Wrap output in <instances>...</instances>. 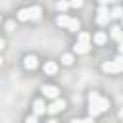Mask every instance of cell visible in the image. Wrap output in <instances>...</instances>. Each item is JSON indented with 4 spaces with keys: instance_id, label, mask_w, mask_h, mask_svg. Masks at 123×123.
Instances as JSON below:
<instances>
[{
    "instance_id": "obj_12",
    "label": "cell",
    "mask_w": 123,
    "mask_h": 123,
    "mask_svg": "<svg viewBox=\"0 0 123 123\" xmlns=\"http://www.w3.org/2000/svg\"><path fill=\"white\" fill-rule=\"evenodd\" d=\"M88 48H90V46H88V44H83V42H77V44L73 46V50H75L77 54H86Z\"/></svg>"
},
{
    "instance_id": "obj_7",
    "label": "cell",
    "mask_w": 123,
    "mask_h": 123,
    "mask_svg": "<svg viewBox=\"0 0 123 123\" xmlns=\"http://www.w3.org/2000/svg\"><path fill=\"white\" fill-rule=\"evenodd\" d=\"M23 65H25V69H37V65H38V60H37L35 56H25V60H23Z\"/></svg>"
},
{
    "instance_id": "obj_14",
    "label": "cell",
    "mask_w": 123,
    "mask_h": 123,
    "mask_svg": "<svg viewBox=\"0 0 123 123\" xmlns=\"http://www.w3.org/2000/svg\"><path fill=\"white\" fill-rule=\"evenodd\" d=\"M31 19H33V21H38V19H40V8H38V6H33V8H31Z\"/></svg>"
},
{
    "instance_id": "obj_26",
    "label": "cell",
    "mask_w": 123,
    "mask_h": 123,
    "mask_svg": "<svg viewBox=\"0 0 123 123\" xmlns=\"http://www.w3.org/2000/svg\"><path fill=\"white\" fill-rule=\"evenodd\" d=\"M71 123H83V119H71Z\"/></svg>"
},
{
    "instance_id": "obj_25",
    "label": "cell",
    "mask_w": 123,
    "mask_h": 123,
    "mask_svg": "<svg viewBox=\"0 0 123 123\" xmlns=\"http://www.w3.org/2000/svg\"><path fill=\"white\" fill-rule=\"evenodd\" d=\"M119 54H123V42H119Z\"/></svg>"
},
{
    "instance_id": "obj_6",
    "label": "cell",
    "mask_w": 123,
    "mask_h": 123,
    "mask_svg": "<svg viewBox=\"0 0 123 123\" xmlns=\"http://www.w3.org/2000/svg\"><path fill=\"white\" fill-rule=\"evenodd\" d=\"M33 111H35V115H42L44 111H48V106H46L42 100H35V104H33Z\"/></svg>"
},
{
    "instance_id": "obj_28",
    "label": "cell",
    "mask_w": 123,
    "mask_h": 123,
    "mask_svg": "<svg viewBox=\"0 0 123 123\" xmlns=\"http://www.w3.org/2000/svg\"><path fill=\"white\" fill-rule=\"evenodd\" d=\"M46 123H58V121H56V119H50V121H46Z\"/></svg>"
},
{
    "instance_id": "obj_10",
    "label": "cell",
    "mask_w": 123,
    "mask_h": 123,
    "mask_svg": "<svg viewBox=\"0 0 123 123\" xmlns=\"http://www.w3.org/2000/svg\"><path fill=\"white\" fill-rule=\"evenodd\" d=\"M42 69H44V73H46V75H54V73L58 71V65H56L54 62H46Z\"/></svg>"
},
{
    "instance_id": "obj_21",
    "label": "cell",
    "mask_w": 123,
    "mask_h": 123,
    "mask_svg": "<svg viewBox=\"0 0 123 123\" xmlns=\"http://www.w3.org/2000/svg\"><path fill=\"white\" fill-rule=\"evenodd\" d=\"M69 4H71L73 8H81V6H83V0H69Z\"/></svg>"
},
{
    "instance_id": "obj_18",
    "label": "cell",
    "mask_w": 123,
    "mask_h": 123,
    "mask_svg": "<svg viewBox=\"0 0 123 123\" xmlns=\"http://www.w3.org/2000/svg\"><path fill=\"white\" fill-rule=\"evenodd\" d=\"M79 42L88 44V42H90V35H88V33H79Z\"/></svg>"
},
{
    "instance_id": "obj_19",
    "label": "cell",
    "mask_w": 123,
    "mask_h": 123,
    "mask_svg": "<svg viewBox=\"0 0 123 123\" xmlns=\"http://www.w3.org/2000/svg\"><path fill=\"white\" fill-rule=\"evenodd\" d=\"M62 63H63V65H71V63H73V56H71V54H63V56H62Z\"/></svg>"
},
{
    "instance_id": "obj_11",
    "label": "cell",
    "mask_w": 123,
    "mask_h": 123,
    "mask_svg": "<svg viewBox=\"0 0 123 123\" xmlns=\"http://www.w3.org/2000/svg\"><path fill=\"white\" fill-rule=\"evenodd\" d=\"M69 21H71V17H67L65 13L58 15V19H56V23H58L60 27H69Z\"/></svg>"
},
{
    "instance_id": "obj_27",
    "label": "cell",
    "mask_w": 123,
    "mask_h": 123,
    "mask_svg": "<svg viewBox=\"0 0 123 123\" xmlns=\"http://www.w3.org/2000/svg\"><path fill=\"white\" fill-rule=\"evenodd\" d=\"M117 115H119V117H121V119H123V108H121V110H119V113H117Z\"/></svg>"
},
{
    "instance_id": "obj_2",
    "label": "cell",
    "mask_w": 123,
    "mask_h": 123,
    "mask_svg": "<svg viewBox=\"0 0 123 123\" xmlns=\"http://www.w3.org/2000/svg\"><path fill=\"white\" fill-rule=\"evenodd\" d=\"M102 71H106V73H119V71H123V63H119V62H104L102 63Z\"/></svg>"
},
{
    "instance_id": "obj_24",
    "label": "cell",
    "mask_w": 123,
    "mask_h": 123,
    "mask_svg": "<svg viewBox=\"0 0 123 123\" xmlns=\"http://www.w3.org/2000/svg\"><path fill=\"white\" fill-rule=\"evenodd\" d=\"M100 2V6H106V4H110V2H113V0H98Z\"/></svg>"
},
{
    "instance_id": "obj_3",
    "label": "cell",
    "mask_w": 123,
    "mask_h": 123,
    "mask_svg": "<svg viewBox=\"0 0 123 123\" xmlns=\"http://www.w3.org/2000/svg\"><path fill=\"white\" fill-rule=\"evenodd\" d=\"M110 19H111V12H108L106 6H100V8H98V17H96L98 25H106Z\"/></svg>"
},
{
    "instance_id": "obj_20",
    "label": "cell",
    "mask_w": 123,
    "mask_h": 123,
    "mask_svg": "<svg viewBox=\"0 0 123 123\" xmlns=\"http://www.w3.org/2000/svg\"><path fill=\"white\" fill-rule=\"evenodd\" d=\"M37 117H38V115H35V113H33V115H29V117L25 119V123H38V119H37Z\"/></svg>"
},
{
    "instance_id": "obj_15",
    "label": "cell",
    "mask_w": 123,
    "mask_h": 123,
    "mask_svg": "<svg viewBox=\"0 0 123 123\" xmlns=\"http://www.w3.org/2000/svg\"><path fill=\"white\" fill-rule=\"evenodd\" d=\"M79 27H81V21H79V19H71L67 29H69L71 33H77V31H79Z\"/></svg>"
},
{
    "instance_id": "obj_8",
    "label": "cell",
    "mask_w": 123,
    "mask_h": 123,
    "mask_svg": "<svg viewBox=\"0 0 123 123\" xmlns=\"http://www.w3.org/2000/svg\"><path fill=\"white\" fill-rule=\"evenodd\" d=\"M110 35H111V38H113V40H117V42H123V29H121L119 25H113Z\"/></svg>"
},
{
    "instance_id": "obj_16",
    "label": "cell",
    "mask_w": 123,
    "mask_h": 123,
    "mask_svg": "<svg viewBox=\"0 0 123 123\" xmlns=\"http://www.w3.org/2000/svg\"><path fill=\"white\" fill-rule=\"evenodd\" d=\"M106 40H108V37H106L104 33H96V35H94V42H96V44H104Z\"/></svg>"
},
{
    "instance_id": "obj_1",
    "label": "cell",
    "mask_w": 123,
    "mask_h": 123,
    "mask_svg": "<svg viewBox=\"0 0 123 123\" xmlns=\"http://www.w3.org/2000/svg\"><path fill=\"white\" fill-rule=\"evenodd\" d=\"M88 102H90V108H88V113H90V117H96V115H100L102 111H106L108 108H110V102H108V98H102L98 92H90L88 94Z\"/></svg>"
},
{
    "instance_id": "obj_23",
    "label": "cell",
    "mask_w": 123,
    "mask_h": 123,
    "mask_svg": "<svg viewBox=\"0 0 123 123\" xmlns=\"http://www.w3.org/2000/svg\"><path fill=\"white\" fill-rule=\"evenodd\" d=\"M83 123H94V117H86V119H83Z\"/></svg>"
},
{
    "instance_id": "obj_22",
    "label": "cell",
    "mask_w": 123,
    "mask_h": 123,
    "mask_svg": "<svg viewBox=\"0 0 123 123\" xmlns=\"http://www.w3.org/2000/svg\"><path fill=\"white\" fill-rule=\"evenodd\" d=\"M6 29L12 31V29H13V21H8V23H6Z\"/></svg>"
},
{
    "instance_id": "obj_13",
    "label": "cell",
    "mask_w": 123,
    "mask_h": 123,
    "mask_svg": "<svg viewBox=\"0 0 123 123\" xmlns=\"http://www.w3.org/2000/svg\"><path fill=\"white\" fill-rule=\"evenodd\" d=\"M111 17H113V19H123V8H121V6H115V8L111 10Z\"/></svg>"
},
{
    "instance_id": "obj_4",
    "label": "cell",
    "mask_w": 123,
    "mask_h": 123,
    "mask_svg": "<svg viewBox=\"0 0 123 123\" xmlns=\"http://www.w3.org/2000/svg\"><path fill=\"white\" fill-rule=\"evenodd\" d=\"M63 108H65V102H63V100H60V98H56V100H54V102L48 106V113H52V115H54V113L62 111Z\"/></svg>"
},
{
    "instance_id": "obj_29",
    "label": "cell",
    "mask_w": 123,
    "mask_h": 123,
    "mask_svg": "<svg viewBox=\"0 0 123 123\" xmlns=\"http://www.w3.org/2000/svg\"><path fill=\"white\" fill-rule=\"evenodd\" d=\"M113 2H119V0H113Z\"/></svg>"
},
{
    "instance_id": "obj_5",
    "label": "cell",
    "mask_w": 123,
    "mask_h": 123,
    "mask_svg": "<svg viewBox=\"0 0 123 123\" xmlns=\"http://www.w3.org/2000/svg\"><path fill=\"white\" fill-rule=\"evenodd\" d=\"M42 94H44L46 98L56 100V98H58V88H56V86H52V85H44V86H42Z\"/></svg>"
},
{
    "instance_id": "obj_9",
    "label": "cell",
    "mask_w": 123,
    "mask_h": 123,
    "mask_svg": "<svg viewBox=\"0 0 123 123\" xmlns=\"http://www.w3.org/2000/svg\"><path fill=\"white\" fill-rule=\"evenodd\" d=\"M17 19L19 21H29L31 19V8H23L17 12Z\"/></svg>"
},
{
    "instance_id": "obj_17",
    "label": "cell",
    "mask_w": 123,
    "mask_h": 123,
    "mask_svg": "<svg viewBox=\"0 0 123 123\" xmlns=\"http://www.w3.org/2000/svg\"><path fill=\"white\" fill-rule=\"evenodd\" d=\"M69 6H71V4H69V2H65V0H60V2L56 4V8H58V10L62 12V13H63V12H65V10L69 8Z\"/></svg>"
}]
</instances>
